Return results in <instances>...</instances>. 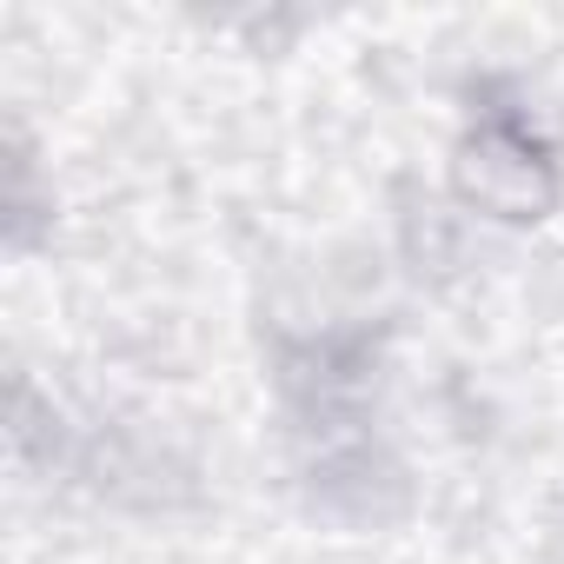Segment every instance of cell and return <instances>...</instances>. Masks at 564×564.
Segmentation results:
<instances>
[{
    "instance_id": "cell-1",
    "label": "cell",
    "mask_w": 564,
    "mask_h": 564,
    "mask_svg": "<svg viewBox=\"0 0 564 564\" xmlns=\"http://www.w3.org/2000/svg\"><path fill=\"white\" fill-rule=\"evenodd\" d=\"M452 180L471 206L498 219H544L557 206V160L518 113H478L458 140Z\"/></svg>"
}]
</instances>
